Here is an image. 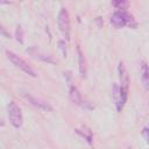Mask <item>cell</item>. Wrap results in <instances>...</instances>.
<instances>
[{"label":"cell","mask_w":149,"mask_h":149,"mask_svg":"<svg viewBox=\"0 0 149 149\" xmlns=\"http://www.w3.org/2000/svg\"><path fill=\"white\" fill-rule=\"evenodd\" d=\"M111 23L115 28H122L125 26H128L130 28H136L137 27V22L135 21V19L129 13H127L126 10L114 12L113 15L111 16Z\"/></svg>","instance_id":"cell-1"},{"label":"cell","mask_w":149,"mask_h":149,"mask_svg":"<svg viewBox=\"0 0 149 149\" xmlns=\"http://www.w3.org/2000/svg\"><path fill=\"white\" fill-rule=\"evenodd\" d=\"M57 26H58V29L62 33V35L66 40H70V31H71V28H70V17H69L68 10L64 7L61 8V10L58 13V16H57Z\"/></svg>","instance_id":"cell-2"},{"label":"cell","mask_w":149,"mask_h":149,"mask_svg":"<svg viewBox=\"0 0 149 149\" xmlns=\"http://www.w3.org/2000/svg\"><path fill=\"white\" fill-rule=\"evenodd\" d=\"M112 95H113V100L114 104L116 106L118 112H121L126 101H127V97H128V90L118 86L116 84L113 85V90H112Z\"/></svg>","instance_id":"cell-3"},{"label":"cell","mask_w":149,"mask_h":149,"mask_svg":"<svg viewBox=\"0 0 149 149\" xmlns=\"http://www.w3.org/2000/svg\"><path fill=\"white\" fill-rule=\"evenodd\" d=\"M7 112H8V119L12 126L15 128H20L22 126V113L20 107L14 101H10L7 107Z\"/></svg>","instance_id":"cell-4"},{"label":"cell","mask_w":149,"mask_h":149,"mask_svg":"<svg viewBox=\"0 0 149 149\" xmlns=\"http://www.w3.org/2000/svg\"><path fill=\"white\" fill-rule=\"evenodd\" d=\"M6 55H7V58L16 66V68H19L20 70H22L23 72H26L27 74H29V76H31V77H36L37 74L35 73V71L21 58V57H19L17 55H15L14 52H12V51H6Z\"/></svg>","instance_id":"cell-5"},{"label":"cell","mask_w":149,"mask_h":149,"mask_svg":"<svg viewBox=\"0 0 149 149\" xmlns=\"http://www.w3.org/2000/svg\"><path fill=\"white\" fill-rule=\"evenodd\" d=\"M22 95L28 100V102H30L33 106L37 107L38 109L44 111V112H49V111H51V106H50L48 102H45V101H43V100H41V99H38V98L31 95L30 93L24 92V93H22Z\"/></svg>","instance_id":"cell-6"},{"label":"cell","mask_w":149,"mask_h":149,"mask_svg":"<svg viewBox=\"0 0 149 149\" xmlns=\"http://www.w3.org/2000/svg\"><path fill=\"white\" fill-rule=\"evenodd\" d=\"M118 72H119V78H120V87H123L126 90H128V84H129V78H128V73L127 70L123 65L122 62L119 63L118 66Z\"/></svg>","instance_id":"cell-7"},{"label":"cell","mask_w":149,"mask_h":149,"mask_svg":"<svg viewBox=\"0 0 149 149\" xmlns=\"http://www.w3.org/2000/svg\"><path fill=\"white\" fill-rule=\"evenodd\" d=\"M77 52H78V69H79V73L83 78L86 77L87 74V62L85 56L83 55V52L80 51V48H77Z\"/></svg>","instance_id":"cell-8"},{"label":"cell","mask_w":149,"mask_h":149,"mask_svg":"<svg viewBox=\"0 0 149 149\" xmlns=\"http://www.w3.org/2000/svg\"><path fill=\"white\" fill-rule=\"evenodd\" d=\"M141 79L146 90H149V65L143 61L141 63Z\"/></svg>","instance_id":"cell-9"},{"label":"cell","mask_w":149,"mask_h":149,"mask_svg":"<svg viewBox=\"0 0 149 149\" xmlns=\"http://www.w3.org/2000/svg\"><path fill=\"white\" fill-rule=\"evenodd\" d=\"M70 99L73 104L76 105H79V106H84V102H83V98H81V94L80 92L78 91V88L76 86H71L70 87Z\"/></svg>","instance_id":"cell-10"},{"label":"cell","mask_w":149,"mask_h":149,"mask_svg":"<svg viewBox=\"0 0 149 149\" xmlns=\"http://www.w3.org/2000/svg\"><path fill=\"white\" fill-rule=\"evenodd\" d=\"M112 5L118 9V10H125L128 7V2L127 1H113Z\"/></svg>","instance_id":"cell-11"},{"label":"cell","mask_w":149,"mask_h":149,"mask_svg":"<svg viewBox=\"0 0 149 149\" xmlns=\"http://www.w3.org/2000/svg\"><path fill=\"white\" fill-rule=\"evenodd\" d=\"M142 136L144 137L146 142L149 143V128H148V127H144V128H143V130H142Z\"/></svg>","instance_id":"cell-12"},{"label":"cell","mask_w":149,"mask_h":149,"mask_svg":"<svg viewBox=\"0 0 149 149\" xmlns=\"http://www.w3.org/2000/svg\"><path fill=\"white\" fill-rule=\"evenodd\" d=\"M59 49L62 50V54H63V56L65 57V56H66V51H65V48H64V42H63V41H59Z\"/></svg>","instance_id":"cell-13"}]
</instances>
